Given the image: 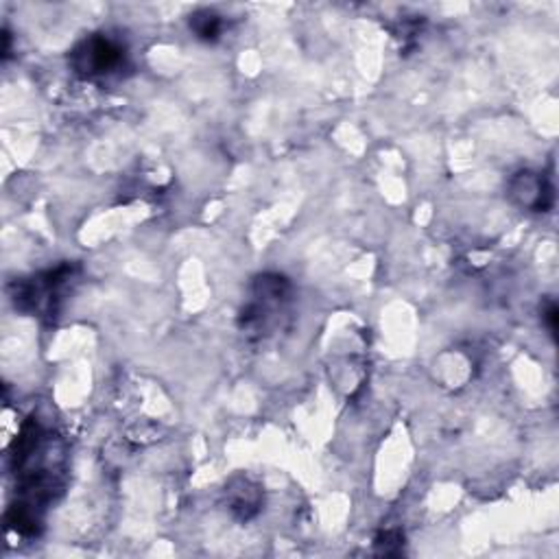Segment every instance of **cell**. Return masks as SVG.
<instances>
[{
  "label": "cell",
  "instance_id": "3957f363",
  "mask_svg": "<svg viewBox=\"0 0 559 559\" xmlns=\"http://www.w3.org/2000/svg\"><path fill=\"white\" fill-rule=\"evenodd\" d=\"M191 29L197 33V38H202L205 42H213L221 35V31H223V23H221V18L213 12H208V9H204V12H197L191 15Z\"/></svg>",
  "mask_w": 559,
  "mask_h": 559
},
{
  "label": "cell",
  "instance_id": "6da1fadb",
  "mask_svg": "<svg viewBox=\"0 0 559 559\" xmlns=\"http://www.w3.org/2000/svg\"><path fill=\"white\" fill-rule=\"evenodd\" d=\"M71 66L79 77L90 81L114 77L128 66V49L108 33H94L81 40L71 52Z\"/></svg>",
  "mask_w": 559,
  "mask_h": 559
},
{
  "label": "cell",
  "instance_id": "277c9868",
  "mask_svg": "<svg viewBox=\"0 0 559 559\" xmlns=\"http://www.w3.org/2000/svg\"><path fill=\"white\" fill-rule=\"evenodd\" d=\"M545 319L548 321V328H551L553 332H555V328H557V326H555V319H557V308H555V306H551V308L546 310Z\"/></svg>",
  "mask_w": 559,
  "mask_h": 559
},
{
  "label": "cell",
  "instance_id": "7a4b0ae2",
  "mask_svg": "<svg viewBox=\"0 0 559 559\" xmlns=\"http://www.w3.org/2000/svg\"><path fill=\"white\" fill-rule=\"evenodd\" d=\"M511 197L518 202L522 208H531L535 213H546L553 204V188L540 173H518L511 179Z\"/></svg>",
  "mask_w": 559,
  "mask_h": 559
}]
</instances>
